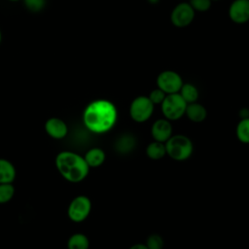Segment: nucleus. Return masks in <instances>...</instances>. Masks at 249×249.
Instances as JSON below:
<instances>
[{
	"label": "nucleus",
	"instance_id": "obj_2",
	"mask_svg": "<svg viewBox=\"0 0 249 249\" xmlns=\"http://www.w3.org/2000/svg\"><path fill=\"white\" fill-rule=\"evenodd\" d=\"M54 163L59 174L70 183L82 182L89 172V166L84 157L72 151L59 152Z\"/></svg>",
	"mask_w": 249,
	"mask_h": 249
},
{
	"label": "nucleus",
	"instance_id": "obj_17",
	"mask_svg": "<svg viewBox=\"0 0 249 249\" xmlns=\"http://www.w3.org/2000/svg\"><path fill=\"white\" fill-rule=\"evenodd\" d=\"M179 94L183 97V99L187 102V104L196 102L198 99L197 89L196 88V86H194L193 84H190V83H186V84L182 85V87L179 90Z\"/></svg>",
	"mask_w": 249,
	"mask_h": 249
},
{
	"label": "nucleus",
	"instance_id": "obj_1",
	"mask_svg": "<svg viewBox=\"0 0 249 249\" xmlns=\"http://www.w3.org/2000/svg\"><path fill=\"white\" fill-rule=\"evenodd\" d=\"M118 120V110L107 99H95L89 102L83 112V123L88 130L95 134L110 131Z\"/></svg>",
	"mask_w": 249,
	"mask_h": 249
},
{
	"label": "nucleus",
	"instance_id": "obj_15",
	"mask_svg": "<svg viewBox=\"0 0 249 249\" xmlns=\"http://www.w3.org/2000/svg\"><path fill=\"white\" fill-rule=\"evenodd\" d=\"M146 155L150 160H161L166 155L164 143L155 141V140L149 143L148 146L146 147Z\"/></svg>",
	"mask_w": 249,
	"mask_h": 249
},
{
	"label": "nucleus",
	"instance_id": "obj_16",
	"mask_svg": "<svg viewBox=\"0 0 249 249\" xmlns=\"http://www.w3.org/2000/svg\"><path fill=\"white\" fill-rule=\"evenodd\" d=\"M66 246L67 249H89V240L86 234L76 232L69 236Z\"/></svg>",
	"mask_w": 249,
	"mask_h": 249
},
{
	"label": "nucleus",
	"instance_id": "obj_7",
	"mask_svg": "<svg viewBox=\"0 0 249 249\" xmlns=\"http://www.w3.org/2000/svg\"><path fill=\"white\" fill-rule=\"evenodd\" d=\"M157 88L164 91L166 94L179 92L183 83L181 76L172 70H164L157 77Z\"/></svg>",
	"mask_w": 249,
	"mask_h": 249
},
{
	"label": "nucleus",
	"instance_id": "obj_21",
	"mask_svg": "<svg viewBox=\"0 0 249 249\" xmlns=\"http://www.w3.org/2000/svg\"><path fill=\"white\" fill-rule=\"evenodd\" d=\"M145 244L148 249H162L164 242L160 234L153 233L147 237Z\"/></svg>",
	"mask_w": 249,
	"mask_h": 249
},
{
	"label": "nucleus",
	"instance_id": "obj_23",
	"mask_svg": "<svg viewBox=\"0 0 249 249\" xmlns=\"http://www.w3.org/2000/svg\"><path fill=\"white\" fill-rule=\"evenodd\" d=\"M189 3L195 12H206L212 5L211 0H190Z\"/></svg>",
	"mask_w": 249,
	"mask_h": 249
},
{
	"label": "nucleus",
	"instance_id": "obj_10",
	"mask_svg": "<svg viewBox=\"0 0 249 249\" xmlns=\"http://www.w3.org/2000/svg\"><path fill=\"white\" fill-rule=\"evenodd\" d=\"M45 131L47 134L55 140L63 139L68 134V125L67 124L60 118L52 117L48 119L44 125Z\"/></svg>",
	"mask_w": 249,
	"mask_h": 249
},
{
	"label": "nucleus",
	"instance_id": "obj_28",
	"mask_svg": "<svg viewBox=\"0 0 249 249\" xmlns=\"http://www.w3.org/2000/svg\"><path fill=\"white\" fill-rule=\"evenodd\" d=\"M211 1H219V0H211Z\"/></svg>",
	"mask_w": 249,
	"mask_h": 249
},
{
	"label": "nucleus",
	"instance_id": "obj_6",
	"mask_svg": "<svg viewBox=\"0 0 249 249\" xmlns=\"http://www.w3.org/2000/svg\"><path fill=\"white\" fill-rule=\"evenodd\" d=\"M91 211V201L89 196L80 195L75 196L67 208V216L74 223L84 222Z\"/></svg>",
	"mask_w": 249,
	"mask_h": 249
},
{
	"label": "nucleus",
	"instance_id": "obj_4",
	"mask_svg": "<svg viewBox=\"0 0 249 249\" xmlns=\"http://www.w3.org/2000/svg\"><path fill=\"white\" fill-rule=\"evenodd\" d=\"M187 102L177 93L166 94L164 100L160 104L163 117L168 121H177L185 115Z\"/></svg>",
	"mask_w": 249,
	"mask_h": 249
},
{
	"label": "nucleus",
	"instance_id": "obj_20",
	"mask_svg": "<svg viewBox=\"0 0 249 249\" xmlns=\"http://www.w3.org/2000/svg\"><path fill=\"white\" fill-rule=\"evenodd\" d=\"M16 193L13 183L0 184V204H5L12 200Z\"/></svg>",
	"mask_w": 249,
	"mask_h": 249
},
{
	"label": "nucleus",
	"instance_id": "obj_12",
	"mask_svg": "<svg viewBox=\"0 0 249 249\" xmlns=\"http://www.w3.org/2000/svg\"><path fill=\"white\" fill-rule=\"evenodd\" d=\"M185 115L193 123H202L207 117V110L203 105L194 102L187 104Z\"/></svg>",
	"mask_w": 249,
	"mask_h": 249
},
{
	"label": "nucleus",
	"instance_id": "obj_13",
	"mask_svg": "<svg viewBox=\"0 0 249 249\" xmlns=\"http://www.w3.org/2000/svg\"><path fill=\"white\" fill-rule=\"evenodd\" d=\"M17 177L15 165L7 159L0 158V184L13 183Z\"/></svg>",
	"mask_w": 249,
	"mask_h": 249
},
{
	"label": "nucleus",
	"instance_id": "obj_24",
	"mask_svg": "<svg viewBox=\"0 0 249 249\" xmlns=\"http://www.w3.org/2000/svg\"><path fill=\"white\" fill-rule=\"evenodd\" d=\"M166 96V93L164 91H162L161 89H160L159 88L153 89L150 94L148 95V97L150 98V100L153 102L154 105H160L162 103V101L164 100Z\"/></svg>",
	"mask_w": 249,
	"mask_h": 249
},
{
	"label": "nucleus",
	"instance_id": "obj_27",
	"mask_svg": "<svg viewBox=\"0 0 249 249\" xmlns=\"http://www.w3.org/2000/svg\"><path fill=\"white\" fill-rule=\"evenodd\" d=\"M10 2H18V1H20V0H8Z\"/></svg>",
	"mask_w": 249,
	"mask_h": 249
},
{
	"label": "nucleus",
	"instance_id": "obj_18",
	"mask_svg": "<svg viewBox=\"0 0 249 249\" xmlns=\"http://www.w3.org/2000/svg\"><path fill=\"white\" fill-rule=\"evenodd\" d=\"M237 139L244 144H249V117L241 119L235 129Z\"/></svg>",
	"mask_w": 249,
	"mask_h": 249
},
{
	"label": "nucleus",
	"instance_id": "obj_22",
	"mask_svg": "<svg viewBox=\"0 0 249 249\" xmlns=\"http://www.w3.org/2000/svg\"><path fill=\"white\" fill-rule=\"evenodd\" d=\"M25 8L33 13L42 11L46 6V0H23Z\"/></svg>",
	"mask_w": 249,
	"mask_h": 249
},
{
	"label": "nucleus",
	"instance_id": "obj_9",
	"mask_svg": "<svg viewBox=\"0 0 249 249\" xmlns=\"http://www.w3.org/2000/svg\"><path fill=\"white\" fill-rule=\"evenodd\" d=\"M229 17L234 23L247 22L249 20V0H233L229 8Z\"/></svg>",
	"mask_w": 249,
	"mask_h": 249
},
{
	"label": "nucleus",
	"instance_id": "obj_8",
	"mask_svg": "<svg viewBox=\"0 0 249 249\" xmlns=\"http://www.w3.org/2000/svg\"><path fill=\"white\" fill-rule=\"evenodd\" d=\"M196 16L195 10L192 8L189 2H182L177 4L171 14H170V20L171 23L179 28L186 27L190 25Z\"/></svg>",
	"mask_w": 249,
	"mask_h": 249
},
{
	"label": "nucleus",
	"instance_id": "obj_25",
	"mask_svg": "<svg viewBox=\"0 0 249 249\" xmlns=\"http://www.w3.org/2000/svg\"><path fill=\"white\" fill-rule=\"evenodd\" d=\"M128 249H148V247L146 246L145 243H136L131 245Z\"/></svg>",
	"mask_w": 249,
	"mask_h": 249
},
{
	"label": "nucleus",
	"instance_id": "obj_11",
	"mask_svg": "<svg viewBox=\"0 0 249 249\" xmlns=\"http://www.w3.org/2000/svg\"><path fill=\"white\" fill-rule=\"evenodd\" d=\"M151 134L155 141L165 143L172 135V125L170 121L165 118L155 121L151 126Z\"/></svg>",
	"mask_w": 249,
	"mask_h": 249
},
{
	"label": "nucleus",
	"instance_id": "obj_26",
	"mask_svg": "<svg viewBox=\"0 0 249 249\" xmlns=\"http://www.w3.org/2000/svg\"><path fill=\"white\" fill-rule=\"evenodd\" d=\"M1 41H2V32H1V29H0V44H1Z\"/></svg>",
	"mask_w": 249,
	"mask_h": 249
},
{
	"label": "nucleus",
	"instance_id": "obj_19",
	"mask_svg": "<svg viewBox=\"0 0 249 249\" xmlns=\"http://www.w3.org/2000/svg\"><path fill=\"white\" fill-rule=\"evenodd\" d=\"M135 146V138L130 134H124L120 137L116 143L117 150L122 153L130 152Z\"/></svg>",
	"mask_w": 249,
	"mask_h": 249
},
{
	"label": "nucleus",
	"instance_id": "obj_5",
	"mask_svg": "<svg viewBox=\"0 0 249 249\" xmlns=\"http://www.w3.org/2000/svg\"><path fill=\"white\" fill-rule=\"evenodd\" d=\"M155 105L148 96L139 95L135 97L129 105V116L135 123L147 122L153 115Z\"/></svg>",
	"mask_w": 249,
	"mask_h": 249
},
{
	"label": "nucleus",
	"instance_id": "obj_14",
	"mask_svg": "<svg viewBox=\"0 0 249 249\" xmlns=\"http://www.w3.org/2000/svg\"><path fill=\"white\" fill-rule=\"evenodd\" d=\"M84 159L88 165L90 167H98L103 164L106 159L105 152L97 147L88 150L84 156Z\"/></svg>",
	"mask_w": 249,
	"mask_h": 249
},
{
	"label": "nucleus",
	"instance_id": "obj_3",
	"mask_svg": "<svg viewBox=\"0 0 249 249\" xmlns=\"http://www.w3.org/2000/svg\"><path fill=\"white\" fill-rule=\"evenodd\" d=\"M164 145L166 155L177 161L188 160L194 151L192 140L184 134H172Z\"/></svg>",
	"mask_w": 249,
	"mask_h": 249
}]
</instances>
